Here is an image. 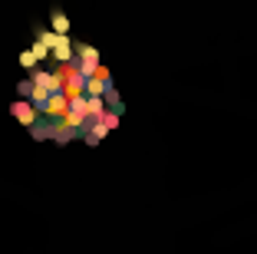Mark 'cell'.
Returning a JSON list of instances; mask_svg holds the SVG:
<instances>
[{
  "mask_svg": "<svg viewBox=\"0 0 257 254\" xmlns=\"http://www.w3.org/2000/svg\"><path fill=\"white\" fill-rule=\"evenodd\" d=\"M53 30H56V33H66V30H69V20H66V14H60V10L53 14Z\"/></svg>",
  "mask_w": 257,
  "mask_h": 254,
  "instance_id": "7a4b0ae2",
  "label": "cell"
},
{
  "mask_svg": "<svg viewBox=\"0 0 257 254\" xmlns=\"http://www.w3.org/2000/svg\"><path fill=\"white\" fill-rule=\"evenodd\" d=\"M10 112H14L23 126H37V109H33V103H14Z\"/></svg>",
  "mask_w": 257,
  "mask_h": 254,
  "instance_id": "6da1fadb",
  "label": "cell"
},
{
  "mask_svg": "<svg viewBox=\"0 0 257 254\" xmlns=\"http://www.w3.org/2000/svg\"><path fill=\"white\" fill-rule=\"evenodd\" d=\"M37 53H33V50H23L20 53V66H27V69H33V66H37Z\"/></svg>",
  "mask_w": 257,
  "mask_h": 254,
  "instance_id": "3957f363",
  "label": "cell"
}]
</instances>
